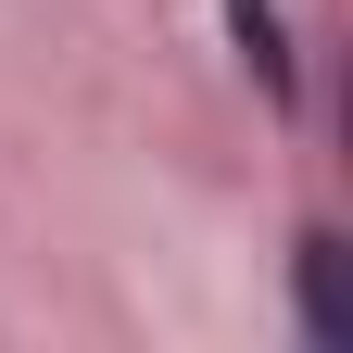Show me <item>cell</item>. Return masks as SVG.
<instances>
[{"label":"cell","mask_w":353,"mask_h":353,"mask_svg":"<svg viewBox=\"0 0 353 353\" xmlns=\"http://www.w3.org/2000/svg\"><path fill=\"white\" fill-rule=\"evenodd\" d=\"M214 13H228V51H240V76H252L278 114H303V51H290V13H278V0H214Z\"/></svg>","instance_id":"obj_1"},{"label":"cell","mask_w":353,"mask_h":353,"mask_svg":"<svg viewBox=\"0 0 353 353\" xmlns=\"http://www.w3.org/2000/svg\"><path fill=\"white\" fill-rule=\"evenodd\" d=\"M328 265H341V228H303V240H290V328L316 341V353H341V303H328Z\"/></svg>","instance_id":"obj_2"}]
</instances>
